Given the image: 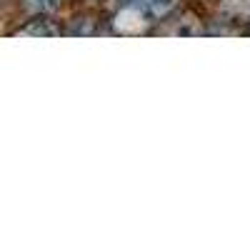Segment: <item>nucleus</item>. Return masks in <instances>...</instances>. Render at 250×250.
<instances>
[{
    "mask_svg": "<svg viewBox=\"0 0 250 250\" xmlns=\"http://www.w3.org/2000/svg\"><path fill=\"white\" fill-rule=\"evenodd\" d=\"M173 8H175V0H133V3H123V8L113 18V33L118 35L148 33Z\"/></svg>",
    "mask_w": 250,
    "mask_h": 250,
    "instance_id": "obj_1",
    "label": "nucleus"
},
{
    "mask_svg": "<svg viewBox=\"0 0 250 250\" xmlns=\"http://www.w3.org/2000/svg\"><path fill=\"white\" fill-rule=\"evenodd\" d=\"M15 35H38V38H53L60 35V28L48 18H35L28 25H23L20 30H15Z\"/></svg>",
    "mask_w": 250,
    "mask_h": 250,
    "instance_id": "obj_2",
    "label": "nucleus"
},
{
    "mask_svg": "<svg viewBox=\"0 0 250 250\" xmlns=\"http://www.w3.org/2000/svg\"><path fill=\"white\" fill-rule=\"evenodd\" d=\"M223 10L230 18H248L250 20V0H225Z\"/></svg>",
    "mask_w": 250,
    "mask_h": 250,
    "instance_id": "obj_3",
    "label": "nucleus"
},
{
    "mask_svg": "<svg viewBox=\"0 0 250 250\" xmlns=\"http://www.w3.org/2000/svg\"><path fill=\"white\" fill-rule=\"evenodd\" d=\"M30 8L38 13H50L58 8V0H30Z\"/></svg>",
    "mask_w": 250,
    "mask_h": 250,
    "instance_id": "obj_4",
    "label": "nucleus"
},
{
    "mask_svg": "<svg viewBox=\"0 0 250 250\" xmlns=\"http://www.w3.org/2000/svg\"><path fill=\"white\" fill-rule=\"evenodd\" d=\"M120 3H133V0H120Z\"/></svg>",
    "mask_w": 250,
    "mask_h": 250,
    "instance_id": "obj_5",
    "label": "nucleus"
}]
</instances>
